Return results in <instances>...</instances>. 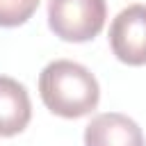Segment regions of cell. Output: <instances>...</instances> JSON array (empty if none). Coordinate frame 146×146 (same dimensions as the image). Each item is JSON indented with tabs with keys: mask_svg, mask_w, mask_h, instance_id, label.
<instances>
[{
	"mask_svg": "<svg viewBox=\"0 0 146 146\" xmlns=\"http://www.w3.org/2000/svg\"><path fill=\"white\" fill-rule=\"evenodd\" d=\"M110 48L128 66L146 64V5L121 9L110 25Z\"/></svg>",
	"mask_w": 146,
	"mask_h": 146,
	"instance_id": "3957f363",
	"label": "cell"
},
{
	"mask_svg": "<svg viewBox=\"0 0 146 146\" xmlns=\"http://www.w3.org/2000/svg\"><path fill=\"white\" fill-rule=\"evenodd\" d=\"M105 18V0H48V27L68 43H84L98 36Z\"/></svg>",
	"mask_w": 146,
	"mask_h": 146,
	"instance_id": "7a4b0ae2",
	"label": "cell"
},
{
	"mask_svg": "<svg viewBox=\"0 0 146 146\" xmlns=\"http://www.w3.org/2000/svg\"><path fill=\"white\" fill-rule=\"evenodd\" d=\"M32 119V103L27 89L9 78L0 75V137H14L27 128Z\"/></svg>",
	"mask_w": 146,
	"mask_h": 146,
	"instance_id": "5b68a950",
	"label": "cell"
},
{
	"mask_svg": "<svg viewBox=\"0 0 146 146\" xmlns=\"http://www.w3.org/2000/svg\"><path fill=\"white\" fill-rule=\"evenodd\" d=\"M41 0H0V27H18L32 18Z\"/></svg>",
	"mask_w": 146,
	"mask_h": 146,
	"instance_id": "8992f818",
	"label": "cell"
},
{
	"mask_svg": "<svg viewBox=\"0 0 146 146\" xmlns=\"http://www.w3.org/2000/svg\"><path fill=\"white\" fill-rule=\"evenodd\" d=\"M39 94L43 105L62 119L91 114L100 100L96 75L71 59H55L39 73Z\"/></svg>",
	"mask_w": 146,
	"mask_h": 146,
	"instance_id": "6da1fadb",
	"label": "cell"
},
{
	"mask_svg": "<svg viewBox=\"0 0 146 146\" xmlns=\"http://www.w3.org/2000/svg\"><path fill=\"white\" fill-rule=\"evenodd\" d=\"M84 146H144V132L130 116L105 112L87 123Z\"/></svg>",
	"mask_w": 146,
	"mask_h": 146,
	"instance_id": "277c9868",
	"label": "cell"
}]
</instances>
